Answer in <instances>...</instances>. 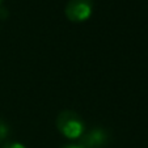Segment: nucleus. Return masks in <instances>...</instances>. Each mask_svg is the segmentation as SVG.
Returning a JSON list of instances; mask_svg holds the SVG:
<instances>
[{"label": "nucleus", "instance_id": "nucleus-4", "mask_svg": "<svg viewBox=\"0 0 148 148\" xmlns=\"http://www.w3.org/2000/svg\"><path fill=\"white\" fill-rule=\"evenodd\" d=\"M11 135V127H9L8 122L0 118V144H4L7 142V139Z\"/></svg>", "mask_w": 148, "mask_h": 148}, {"label": "nucleus", "instance_id": "nucleus-6", "mask_svg": "<svg viewBox=\"0 0 148 148\" xmlns=\"http://www.w3.org/2000/svg\"><path fill=\"white\" fill-rule=\"evenodd\" d=\"M62 148H83L80 144H67V145H63Z\"/></svg>", "mask_w": 148, "mask_h": 148}, {"label": "nucleus", "instance_id": "nucleus-1", "mask_svg": "<svg viewBox=\"0 0 148 148\" xmlns=\"http://www.w3.org/2000/svg\"><path fill=\"white\" fill-rule=\"evenodd\" d=\"M55 125L58 131L70 140H79L87 131L85 121L73 110H62L56 117Z\"/></svg>", "mask_w": 148, "mask_h": 148}, {"label": "nucleus", "instance_id": "nucleus-3", "mask_svg": "<svg viewBox=\"0 0 148 148\" xmlns=\"http://www.w3.org/2000/svg\"><path fill=\"white\" fill-rule=\"evenodd\" d=\"M110 131L102 126H95L84 132L79 139V144L83 148H106L110 142Z\"/></svg>", "mask_w": 148, "mask_h": 148}, {"label": "nucleus", "instance_id": "nucleus-2", "mask_svg": "<svg viewBox=\"0 0 148 148\" xmlns=\"http://www.w3.org/2000/svg\"><path fill=\"white\" fill-rule=\"evenodd\" d=\"M93 0H70L66 5L64 13L71 23H85L93 13Z\"/></svg>", "mask_w": 148, "mask_h": 148}, {"label": "nucleus", "instance_id": "nucleus-7", "mask_svg": "<svg viewBox=\"0 0 148 148\" xmlns=\"http://www.w3.org/2000/svg\"><path fill=\"white\" fill-rule=\"evenodd\" d=\"M3 1L4 0H0V7H1V4H3Z\"/></svg>", "mask_w": 148, "mask_h": 148}, {"label": "nucleus", "instance_id": "nucleus-5", "mask_svg": "<svg viewBox=\"0 0 148 148\" xmlns=\"http://www.w3.org/2000/svg\"><path fill=\"white\" fill-rule=\"evenodd\" d=\"M0 148H26V147H25V144H23V143L12 140V142H5L4 144H1Z\"/></svg>", "mask_w": 148, "mask_h": 148}]
</instances>
